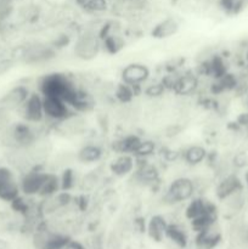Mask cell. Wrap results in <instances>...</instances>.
<instances>
[{
  "label": "cell",
  "instance_id": "obj_1",
  "mask_svg": "<svg viewBox=\"0 0 248 249\" xmlns=\"http://www.w3.org/2000/svg\"><path fill=\"white\" fill-rule=\"evenodd\" d=\"M101 27H87L83 29L73 43V55L82 61H91L99 56L101 51V38H100Z\"/></svg>",
  "mask_w": 248,
  "mask_h": 249
},
{
  "label": "cell",
  "instance_id": "obj_2",
  "mask_svg": "<svg viewBox=\"0 0 248 249\" xmlns=\"http://www.w3.org/2000/svg\"><path fill=\"white\" fill-rule=\"evenodd\" d=\"M57 50L49 41H31L22 46L19 60L27 66H44L53 61Z\"/></svg>",
  "mask_w": 248,
  "mask_h": 249
},
{
  "label": "cell",
  "instance_id": "obj_3",
  "mask_svg": "<svg viewBox=\"0 0 248 249\" xmlns=\"http://www.w3.org/2000/svg\"><path fill=\"white\" fill-rule=\"evenodd\" d=\"M21 118L29 124H43L45 121L43 107V95L38 91H32L28 99L18 108Z\"/></svg>",
  "mask_w": 248,
  "mask_h": 249
},
{
  "label": "cell",
  "instance_id": "obj_4",
  "mask_svg": "<svg viewBox=\"0 0 248 249\" xmlns=\"http://www.w3.org/2000/svg\"><path fill=\"white\" fill-rule=\"evenodd\" d=\"M19 195V179L16 173L10 167L0 165V201L11 203Z\"/></svg>",
  "mask_w": 248,
  "mask_h": 249
},
{
  "label": "cell",
  "instance_id": "obj_5",
  "mask_svg": "<svg viewBox=\"0 0 248 249\" xmlns=\"http://www.w3.org/2000/svg\"><path fill=\"white\" fill-rule=\"evenodd\" d=\"M43 107H44V114H45V121L49 123L56 125L67 118L70 114H72L73 109L67 105V102L63 101L62 99L53 96H43Z\"/></svg>",
  "mask_w": 248,
  "mask_h": 249
},
{
  "label": "cell",
  "instance_id": "obj_6",
  "mask_svg": "<svg viewBox=\"0 0 248 249\" xmlns=\"http://www.w3.org/2000/svg\"><path fill=\"white\" fill-rule=\"evenodd\" d=\"M45 172L46 170L44 167H33L27 172L22 173L19 178L21 195L27 197H38Z\"/></svg>",
  "mask_w": 248,
  "mask_h": 249
},
{
  "label": "cell",
  "instance_id": "obj_7",
  "mask_svg": "<svg viewBox=\"0 0 248 249\" xmlns=\"http://www.w3.org/2000/svg\"><path fill=\"white\" fill-rule=\"evenodd\" d=\"M31 90L27 85H16L11 88L4 96L0 99V113H9L11 111H18L19 107L24 104Z\"/></svg>",
  "mask_w": 248,
  "mask_h": 249
},
{
  "label": "cell",
  "instance_id": "obj_8",
  "mask_svg": "<svg viewBox=\"0 0 248 249\" xmlns=\"http://www.w3.org/2000/svg\"><path fill=\"white\" fill-rule=\"evenodd\" d=\"M150 74V68L143 65V63H129L123 68L121 73L122 83L139 89V88L143 87V84L148 82Z\"/></svg>",
  "mask_w": 248,
  "mask_h": 249
},
{
  "label": "cell",
  "instance_id": "obj_9",
  "mask_svg": "<svg viewBox=\"0 0 248 249\" xmlns=\"http://www.w3.org/2000/svg\"><path fill=\"white\" fill-rule=\"evenodd\" d=\"M136 168V157L131 153H117L109 163L108 170L114 178L123 179L133 174Z\"/></svg>",
  "mask_w": 248,
  "mask_h": 249
},
{
  "label": "cell",
  "instance_id": "obj_10",
  "mask_svg": "<svg viewBox=\"0 0 248 249\" xmlns=\"http://www.w3.org/2000/svg\"><path fill=\"white\" fill-rule=\"evenodd\" d=\"M75 156H77L78 163H82V164H95V163L100 162L102 160L104 148L99 143H85L75 152Z\"/></svg>",
  "mask_w": 248,
  "mask_h": 249
},
{
  "label": "cell",
  "instance_id": "obj_11",
  "mask_svg": "<svg viewBox=\"0 0 248 249\" xmlns=\"http://www.w3.org/2000/svg\"><path fill=\"white\" fill-rule=\"evenodd\" d=\"M105 175L100 170L92 169L90 172H87L84 175L79 178L78 187L83 194H94L95 191L104 186Z\"/></svg>",
  "mask_w": 248,
  "mask_h": 249
},
{
  "label": "cell",
  "instance_id": "obj_12",
  "mask_svg": "<svg viewBox=\"0 0 248 249\" xmlns=\"http://www.w3.org/2000/svg\"><path fill=\"white\" fill-rule=\"evenodd\" d=\"M181 158L187 165H190L191 168H196L207 162L208 152H207L204 146L194 143V145L187 146L181 151Z\"/></svg>",
  "mask_w": 248,
  "mask_h": 249
},
{
  "label": "cell",
  "instance_id": "obj_13",
  "mask_svg": "<svg viewBox=\"0 0 248 249\" xmlns=\"http://www.w3.org/2000/svg\"><path fill=\"white\" fill-rule=\"evenodd\" d=\"M180 24L175 17L168 16L159 19L152 28V36L157 39H167L179 32Z\"/></svg>",
  "mask_w": 248,
  "mask_h": 249
},
{
  "label": "cell",
  "instance_id": "obj_14",
  "mask_svg": "<svg viewBox=\"0 0 248 249\" xmlns=\"http://www.w3.org/2000/svg\"><path fill=\"white\" fill-rule=\"evenodd\" d=\"M240 189L241 182L238 180V178L232 174H229L226 177L220 178L219 182H216L215 195L220 201H223L224 198H226V197L230 196L231 194H233V192Z\"/></svg>",
  "mask_w": 248,
  "mask_h": 249
},
{
  "label": "cell",
  "instance_id": "obj_15",
  "mask_svg": "<svg viewBox=\"0 0 248 249\" xmlns=\"http://www.w3.org/2000/svg\"><path fill=\"white\" fill-rule=\"evenodd\" d=\"M168 223L165 220L164 216L162 215H153L150 219L147 224V231L150 233V236L155 240L159 241L163 237H165V232H167Z\"/></svg>",
  "mask_w": 248,
  "mask_h": 249
},
{
  "label": "cell",
  "instance_id": "obj_16",
  "mask_svg": "<svg viewBox=\"0 0 248 249\" xmlns=\"http://www.w3.org/2000/svg\"><path fill=\"white\" fill-rule=\"evenodd\" d=\"M61 249H85L83 247L80 243H77V242H72V241H68L67 243H66L65 246H63Z\"/></svg>",
  "mask_w": 248,
  "mask_h": 249
}]
</instances>
